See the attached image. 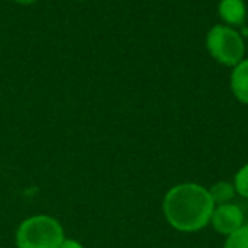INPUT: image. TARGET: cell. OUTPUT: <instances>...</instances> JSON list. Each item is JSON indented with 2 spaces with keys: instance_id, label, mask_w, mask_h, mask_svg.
Instances as JSON below:
<instances>
[{
  "instance_id": "cell-8",
  "label": "cell",
  "mask_w": 248,
  "mask_h": 248,
  "mask_svg": "<svg viewBox=\"0 0 248 248\" xmlns=\"http://www.w3.org/2000/svg\"><path fill=\"white\" fill-rule=\"evenodd\" d=\"M224 248H248V224L238 228L234 233L228 234Z\"/></svg>"
},
{
  "instance_id": "cell-10",
  "label": "cell",
  "mask_w": 248,
  "mask_h": 248,
  "mask_svg": "<svg viewBox=\"0 0 248 248\" xmlns=\"http://www.w3.org/2000/svg\"><path fill=\"white\" fill-rule=\"evenodd\" d=\"M58 248H83L78 241H73V240H63V243L60 245Z\"/></svg>"
},
{
  "instance_id": "cell-1",
  "label": "cell",
  "mask_w": 248,
  "mask_h": 248,
  "mask_svg": "<svg viewBox=\"0 0 248 248\" xmlns=\"http://www.w3.org/2000/svg\"><path fill=\"white\" fill-rule=\"evenodd\" d=\"M214 202L209 190L197 184H180L170 189L163 201V213L180 231H197L211 221Z\"/></svg>"
},
{
  "instance_id": "cell-6",
  "label": "cell",
  "mask_w": 248,
  "mask_h": 248,
  "mask_svg": "<svg viewBox=\"0 0 248 248\" xmlns=\"http://www.w3.org/2000/svg\"><path fill=\"white\" fill-rule=\"evenodd\" d=\"M219 16L228 24H243L247 9H245L243 0H221L219 4Z\"/></svg>"
},
{
  "instance_id": "cell-2",
  "label": "cell",
  "mask_w": 248,
  "mask_h": 248,
  "mask_svg": "<svg viewBox=\"0 0 248 248\" xmlns=\"http://www.w3.org/2000/svg\"><path fill=\"white\" fill-rule=\"evenodd\" d=\"M19 248H58L63 243V228L49 216H32L17 230Z\"/></svg>"
},
{
  "instance_id": "cell-9",
  "label": "cell",
  "mask_w": 248,
  "mask_h": 248,
  "mask_svg": "<svg viewBox=\"0 0 248 248\" xmlns=\"http://www.w3.org/2000/svg\"><path fill=\"white\" fill-rule=\"evenodd\" d=\"M234 190H236L240 196L248 197V165H245L243 169L236 173V179H234Z\"/></svg>"
},
{
  "instance_id": "cell-4",
  "label": "cell",
  "mask_w": 248,
  "mask_h": 248,
  "mask_svg": "<svg viewBox=\"0 0 248 248\" xmlns=\"http://www.w3.org/2000/svg\"><path fill=\"white\" fill-rule=\"evenodd\" d=\"M211 221H213V226L217 233L231 234L238 228L243 226V213L234 204H219L217 207H214Z\"/></svg>"
},
{
  "instance_id": "cell-5",
  "label": "cell",
  "mask_w": 248,
  "mask_h": 248,
  "mask_svg": "<svg viewBox=\"0 0 248 248\" xmlns=\"http://www.w3.org/2000/svg\"><path fill=\"white\" fill-rule=\"evenodd\" d=\"M231 89L240 102L248 104V60L236 65L231 73Z\"/></svg>"
},
{
  "instance_id": "cell-11",
  "label": "cell",
  "mask_w": 248,
  "mask_h": 248,
  "mask_svg": "<svg viewBox=\"0 0 248 248\" xmlns=\"http://www.w3.org/2000/svg\"><path fill=\"white\" fill-rule=\"evenodd\" d=\"M17 4H24V5H29V4H34L36 0H16Z\"/></svg>"
},
{
  "instance_id": "cell-7",
  "label": "cell",
  "mask_w": 248,
  "mask_h": 248,
  "mask_svg": "<svg viewBox=\"0 0 248 248\" xmlns=\"http://www.w3.org/2000/svg\"><path fill=\"white\" fill-rule=\"evenodd\" d=\"M214 204H226L234 196V187L228 182H219L209 190Z\"/></svg>"
},
{
  "instance_id": "cell-3",
  "label": "cell",
  "mask_w": 248,
  "mask_h": 248,
  "mask_svg": "<svg viewBox=\"0 0 248 248\" xmlns=\"http://www.w3.org/2000/svg\"><path fill=\"white\" fill-rule=\"evenodd\" d=\"M207 49L223 65H238L243 58L245 45L234 29L214 26L207 34Z\"/></svg>"
}]
</instances>
